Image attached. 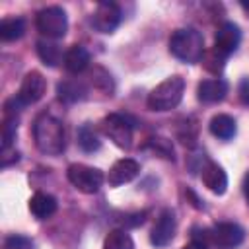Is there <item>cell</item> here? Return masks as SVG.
<instances>
[{
  "mask_svg": "<svg viewBox=\"0 0 249 249\" xmlns=\"http://www.w3.org/2000/svg\"><path fill=\"white\" fill-rule=\"evenodd\" d=\"M239 41H241V31L235 23L231 21H224L218 31H216V37H214V51L222 56H230L231 53L237 51L239 47Z\"/></svg>",
  "mask_w": 249,
  "mask_h": 249,
  "instance_id": "30bf717a",
  "label": "cell"
},
{
  "mask_svg": "<svg viewBox=\"0 0 249 249\" xmlns=\"http://www.w3.org/2000/svg\"><path fill=\"white\" fill-rule=\"evenodd\" d=\"M62 64H64V68H66L70 74H80V72H84V70L88 68V64H89V53H88V49L82 47V45H72V47L66 51Z\"/></svg>",
  "mask_w": 249,
  "mask_h": 249,
  "instance_id": "e0dca14e",
  "label": "cell"
},
{
  "mask_svg": "<svg viewBox=\"0 0 249 249\" xmlns=\"http://www.w3.org/2000/svg\"><path fill=\"white\" fill-rule=\"evenodd\" d=\"M25 33V21L21 18H4L0 23L2 41H16Z\"/></svg>",
  "mask_w": 249,
  "mask_h": 249,
  "instance_id": "ffe728a7",
  "label": "cell"
},
{
  "mask_svg": "<svg viewBox=\"0 0 249 249\" xmlns=\"http://www.w3.org/2000/svg\"><path fill=\"white\" fill-rule=\"evenodd\" d=\"M45 89H47V82H45L43 74L33 70V72H27L25 78L21 80V86H19L16 99L25 107V105L37 103L45 95Z\"/></svg>",
  "mask_w": 249,
  "mask_h": 249,
  "instance_id": "9c48e42d",
  "label": "cell"
},
{
  "mask_svg": "<svg viewBox=\"0 0 249 249\" xmlns=\"http://www.w3.org/2000/svg\"><path fill=\"white\" fill-rule=\"evenodd\" d=\"M29 210L37 220H47L56 212V198L39 191L29 198Z\"/></svg>",
  "mask_w": 249,
  "mask_h": 249,
  "instance_id": "2e32d148",
  "label": "cell"
},
{
  "mask_svg": "<svg viewBox=\"0 0 249 249\" xmlns=\"http://www.w3.org/2000/svg\"><path fill=\"white\" fill-rule=\"evenodd\" d=\"M200 235L208 245H214L218 249H233L243 241L245 231L235 222H220L212 230H202Z\"/></svg>",
  "mask_w": 249,
  "mask_h": 249,
  "instance_id": "5b68a950",
  "label": "cell"
},
{
  "mask_svg": "<svg viewBox=\"0 0 249 249\" xmlns=\"http://www.w3.org/2000/svg\"><path fill=\"white\" fill-rule=\"evenodd\" d=\"M181 249H210L208 247V243L204 241V239H200V237H193L187 245H183Z\"/></svg>",
  "mask_w": 249,
  "mask_h": 249,
  "instance_id": "83f0119b",
  "label": "cell"
},
{
  "mask_svg": "<svg viewBox=\"0 0 249 249\" xmlns=\"http://www.w3.org/2000/svg\"><path fill=\"white\" fill-rule=\"evenodd\" d=\"M66 177H68V181L80 193H86V195L97 193L99 187L103 185V179H105L103 173H101V169L89 167V165H84V163H72V165H68Z\"/></svg>",
  "mask_w": 249,
  "mask_h": 249,
  "instance_id": "8992f818",
  "label": "cell"
},
{
  "mask_svg": "<svg viewBox=\"0 0 249 249\" xmlns=\"http://www.w3.org/2000/svg\"><path fill=\"white\" fill-rule=\"evenodd\" d=\"M35 27L37 31L47 39H60L68 31V18L66 12L60 6H49L37 12L35 16Z\"/></svg>",
  "mask_w": 249,
  "mask_h": 249,
  "instance_id": "277c9868",
  "label": "cell"
},
{
  "mask_svg": "<svg viewBox=\"0 0 249 249\" xmlns=\"http://www.w3.org/2000/svg\"><path fill=\"white\" fill-rule=\"evenodd\" d=\"M103 249H134V241L124 230H111L103 241Z\"/></svg>",
  "mask_w": 249,
  "mask_h": 249,
  "instance_id": "7402d4cb",
  "label": "cell"
},
{
  "mask_svg": "<svg viewBox=\"0 0 249 249\" xmlns=\"http://www.w3.org/2000/svg\"><path fill=\"white\" fill-rule=\"evenodd\" d=\"M241 8H243L245 12H249V2H241Z\"/></svg>",
  "mask_w": 249,
  "mask_h": 249,
  "instance_id": "4dcf8cb0",
  "label": "cell"
},
{
  "mask_svg": "<svg viewBox=\"0 0 249 249\" xmlns=\"http://www.w3.org/2000/svg\"><path fill=\"white\" fill-rule=\"evenodd\" d=\"M88 82H89L95 89L103 91L105 95H111V93H113V80H111V74L105 72V70L99 68V66H95V68L88 74Z\"/></svg>",
  "mask_w": 249,
  "mask_h": 249,
  "instance_id": "603a6c76",
  "label": "cell"
},
{
  "mask_svg": "<svg viewBox=\"0 0 249 249\" xmlns=\"http://www.w3.org/2000/svg\"><path fill=\"white\" fill-rule=\"evenodd\" d=\"M33 140L39 152L47 156H58L66 148L64 124L53 113H41L33 123Z\"/></svg>",
  "mask_w": 249,
  "mask_h": 249,
  "instance_id": "6da1fadb",
  "label": "cell"
},
{
  "mask_svg": "<svg viewBox=\"0 0 249 249\" xmlns=\"http://www.w3.org/2000/svg\"><path fill=\"white\" fill-rule=\"evenodd\" d=\"M78 144L84 152H95L101 146V140H99L95 128L89 123H86L78 128Z\"/></svg>",
  "mask_w": 249,
  "mask_h": 249,
  "instance_id": "44dd1931",
  "label": "cell"
},
{
  "mask_svg": "<svg viewBox=\"0 0 249 249\" xmlns=\"http://www.w3.org/2000/svg\"><path fill=\"white\" fill-rule=\"evenodd\" d=\"M31 247H33V243L21 235H12L6 239V249H31Z\"/></svg>",
  "mask_w": 249,
  "mask_h": 249,
  "instance_id": "484cf974",
  "label": "cell"
},
{
  "mask_svg": "<svg viewBox=\"0 0 249 249\" xmlns=\"http://www.w3.org/2000/svg\"><path fill=\"white\" fill-rule=\"evenodd\" d=\"M123 19V12L115 2H99L91 14V27L99 33H113Z\"/></svg>",
  "mask_w": 249,
  "mask_h": 249,
  "instance_id": "ba28073f",
  "label": "cell"
},
{
  "mask_svg": "<svg viewBox=\"0 0 249 249\" xmlns=\"http://www.w3.org/2000/svg\"><path fill=\"white\" fill-rule=\"evenodd\" d=\"M208 128H210V132L216 136V138H220V140H231L233 136H235V132H237V124H235V121L230 117V115H214L212 119H210V124H208Z\"/></svg>",
  "mask_w": 249,
  "mask_h": 249,
  "instance_id": "ac0fdd59",
  "label": "cell"
},
{
  "mask_svg": "<svg viewBox=\"0 0 249 249\" xmlns=\"http://www.w3.org/2000/svg\"><path fill=\"white\" fill-rule=\"evenodd\" d=\"M37 54L47 66H58L64 62V51L51 39H41L37 43Z\"/></svg>",
  "mask_w": 249,
  "mask_h": 249,
  "instance_id": "d6986e66",
  "label": "cell"
},
{
  "mask_svg": "<svg viewBox=\"0 0 249 249\" xmlns=\"http://www.w3.org/2000/svg\"><path fill=\"white\" fill-rule=\"evenodd\" d=\"M202 58H204V60H202V64H204V68H206V70H210V72H214V74L222 72L224 62H226V56L218 54V53L212 49V51H210V53H206Z\"/></svg>",
  "mask_w": 249,
  "mask_h": 249,
  "instance_id": "d4e9b609",
  "label": "cell"
},
{
  "mask_svg": "<svg viewBox=\"0 0 249 249\" xmlns=\"http://www.w3.org/2000/svg\"><path fill=\"white\" fill-rule=\"evenodd\" d=\"M226 93H228V84L222 78L202 80L196 88V95L202 103H218L226 97Z\"/></svg>",
  "mask_w": 249,
  "mask_h": 249,
  "instance_id": "5bb4252c",
  "label": "cell"
},
{
  "mask_svg": "<svg viewBox=\"0 0 249 249\" xmlns=\"http://www.w3.org/2000/svg\"><path fill=\"white\" fill-rule=\"evenodd\" d=\"M19 160V154L16 152V150H2V167H8L10 163H14V161H18Z\"/></svg>",
  "mask_w": 249,
  "mask_h": 249,
  "instance_id": "4316f807",
  "label": "cell"
},
{
  "mask_svg": "<svg viewBox=\"0 0 249 249\" xmlns=\"http://www.w3.org/2000/svg\"><path fill=\"white\" fill-rule=\"evenodd\" d=\"M239 95H241V99H243L245 103H249V78H245V80L241 82V88H239Z\"/></svg>",
  "mask_w": 249,
  "mask_h": 249,
  "instance_id": "f1b7e54d",
  "label": "cell"
},
{
  "mask_svg": "<svg viewBox=\"0 0 249 249\" xmlns=\"http://www.w3.org/2000/svg\"><path fill=\"white\" fill-rule=\"evenodd\" d=\"M56 93H58L60 101L76 103V101H82L88 97V86H86V82H82L78 78H70L56 86Z\"/></svg>",
  "mask_w": 249,
  "mask_h": 249,
  "instance_id": "9a60e30c",
  "label": "cell"
},
{
  "mask_svg": "<svg viewBox=\"0 0 249 249\" xmlns=\"http://www.w3.org/2000/svg\"><path fill=\"white\" fill-rule=\"evenodd\" d=\"M103 134L121 150H128L132 146V124L124 115L111 113L101 121Z\"/></svg>",
  "mask_w": 249,
  "mask_h": 249,
  "instance_id": "52a82bcc",
  "label": "cell"
},
{
  "mask_svg": "<svg viewBox=\"0 0 249 249\" xmlns=\"http://www.w3.org/2000/svg\"><path fill=\"white\" fill-rule=\"evenodd\" d=\"M185 91V80L181 76H169L161 84H158L148 95V109L152 111H171L175 109Z\"/></svg>",
  "mask_w": 249,
  "mask_h": 249,
  "instance_id": "3957f363",
  "label": "cell"
},
{
  "mask_svg": "<svg viewBox=\"0 0 249 249\" xmlns=\"http://www.w3.org/2000/svg\"><path fill=\"white\" fill-rule=\"evenodd\" d=\"M243 195H245V198H247V202H249V173H247V177H245V181H243Z\"/></svg>",
  "mask_w": 249,
  "mask_h": 249,
  "instance_id": "f546056e",
  "label": "cell"
},
{
  "mask_svg": "<svg viewBox=\"0 0 249 249\" xmlns=\"http://www.w3.org/2000/svg\"><path fill=\"white\" fill-rule=\"evenodd\" d=\"M200 179H202L204 187L208 191H212L214 195H224L228 189V175L216 161L204 160V163L200 167Z\"/></svg>",
  "mask_w": 249,
  "mask_h": 249,
  "instance_id": "7c38bea8",
  "label": "cell"
},
{
  "mask_svg": "<svg viewBox=\"0 0 249 249\" xmlns=\"http://www.w3.org/2000/svg\"><path fill=\"white\" fill-rule=\"evenodd\" d=\"M175 230H177V222H175L173 210H169V208L161 210V214L158 216V220H156V224L152 228V233H150L152 245L165 247L175 237Z\"/></svg>",
  "mask_w": 249,
  "mask_h": 249,
  "instance_id": "8fae6325",
  "label": "cell"
},
{
  "mask_svg": "<svg viewBox=\"0 0 249 249\" xmlns=\"http://www.w3.org/2000/svg\"><path fill=\"white\" fill-rule=\"evenodd\" d=\"M138 173H140V163L132 158H123L113 163V167L109 169L107 181L111 187H119V185L130 183Z\"/></svg>",
  "mask_w": 249,
  "mask_h": 249,
  "instance_id": "4fadbf2b",
  "label": "cell"
},
{
  "mask_svg": "<svg viewBox=\"0 0 249 249\" xmlns=\"http://www.w3.org/2000/svg\"><path fill=\"white\" fill-rule=\"evenodd\" d=\"M148 148H152L158 156L165 158V160H173V146L167 138H161V136H154L148 140Z\"/></svg>",
  "mask_w": 249,
  "mask_h": 249,
  "instance_id": "cb8c5ba5",
  "label": "cell"
},
{
  "mask_svg": "<svg viewBox=\"0 0 249 249\" xmlns=\"http://www.w3.org/2000/svg\"><path fill=\"white\" fill-rule=\"evenodd\" d=\"M169 53L187 62V64H196L204 56V39L202 33L195 27H181L175 29L169 37Z\"/></svg>",
  "mask_w": 249,
  "mask_h": 249,
  "instance_id": "7a4b0ae2",
  "label": "cell"
}]
</instances>
